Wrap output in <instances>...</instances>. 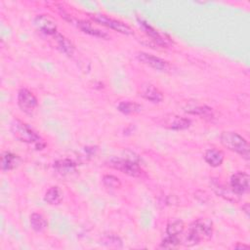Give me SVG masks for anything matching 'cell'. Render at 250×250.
<instances>
[{"label": "cell", "mask_w": 250, "mask_h": 250, "mask_svg": "<svg viewBox=\"0 0 250 250\" xmlns=\"http://www.w3.org/2000/svg\"><path fill=\"white\" fill-rule=\"evenodd\" d=\"M213 234V222L207 218H199L193 221L188 229L183 244L188 247L209 240Z\"/></svg>", "instance_id": "6da1fadb"}, {"label": "cell", "mask_w": 250, "mask_h": 250, "mask_svg": "<svg viewBox=\"0 0 250 250\" xmlns=\"http://www.w3.org/2000/svg\"><path fill=\"white\" fill-rule=\"evenodd\" d=\"M11 132L13 136L20 142L32 144L38 149L45 146V144L41 137L26 123L19 119H15L11 124Z\"/></svg>", "instance_id": "7a4b0ae2"}, {"label": "cell", "mask_w": 250, "mask_h": 250, "mask_svg": "<svg viewBox=\"0 0 250 250\" xmlns=\"http://www.w3.org/2000/svg\"><path fill=\"white\" fill-rule=\"evenodd\" d=\"M220 141H221V144L225 147H227L229 150H231L241 155L247 160L249 159V154H250L249 144L239 134L235 132H230V131H224L220 136Z\"/></svg>", "instance_id": "3957f363"}, {"label": "cell", "mask_w": 250, "mask_h": 250, "mask_svg": "<svg viewBox=\"0 0 250 250\" xmlns=\"http://www.w3.org/2000/svg\"><path fill=\"white\" fill-rule=\"evenodd\" d=\"M106 163L107 166L131 177H140L143 174V170L141 169L139 164L136 161L128 158L112 157Z\"/></svg>", "instance_id": "277c9868"}, {"label": "cell", "mask_w": 250, "mask_h": 250, "mask_svg": "<svg viewBox=\"0 0 250 250\" xmlns=\"http://www.w3.org/2000/svg\"><path fill=\"white\" fill-rule=\"evenodd\" d=\"M90 17L96 21L99 22L102 25H104L108 28H111L115 31H118L122 34H126V35H130L133 34V30L132 28L127 25L126 23H124L123 21H120L118 20H114L112 18L106 17L104 15H101V14H91Z\"/></svg>", "instance_id": "5b68a950"}, {"label": "cell", "mask_w": 250, "mask_h": 250, "mask_svg": "<svg viewBox=\"0 0 250 250\" xmlns=\"http://www.w3.org/2000/svg\"><path fill=\"white\" fill-rule=\"evenodd\" d=\"M18 104L23 112L31 114L36 109L38 101L32 92L26 88H21L18 92Z\"/></svg>", "instance_id": "8992f818"}, {"label": "cell", "mask_w": 250, "mask_h": 250, "mask_svg": "<svg viewBox=\"0 0 250 250\" xmlns=\"http://www.w3.org/2000/svg\"><path fill=\"white\" fill-rule=\"evenodd\" d=\"M250 177L245 172H236L230 177V189L236 195H243L249 189Z\"/></svg>", "instance_id": "52a82bcc"}, {"label": "cell", "mask_w": 250, "mask_h": 250, "mask_svg": "<svg viewBox=\"0 0 250 250\" xmlns=\"http://www.w3.org/2000/svg\"><path fill=\"white\" fill-rule=\"evenodd\" d=\"M136 56H137V59L141 62H143V63H145V64H146V65H148V66H150V67H152L156 70L167 71L170 68L169 62L164 61L163 59H161L159 57L147 54L146 52H139Z\"/></svg>", "instance_id": "ba28073f"}, {"label": "cell", "mask_w": 250, "mask_h": 250, "mask_svg": "<svg viewBox=\"0 0 250 250\" xmlns=\"http://www.w3.org/2000/svg\"><path fill=\"white\" fill-rule=\"evenodd\" d=\"M138 93L144 99H146L151 103H154V104H158L163 101L162 92L151 83L146 82V83L141 84L139 86Z\"/></svg>", "instance_id": "9c48e42d"}, {"label": "cell", "mask_w": 250, "mask_h": 250, "mask_svg": "<svg viewBox=\"0 0 250 250\" xmlns=\"http://www.w3.org/2000/svg\"><path fill=\"white\" fill-rule=\"evenodd\" d=\"M33 22H34L35 26L39 30H41V32H43L47 35L54 36L56 33H58L56 21L47 15L36 16Z\"/></svg>", "instance_id": "30bf717a"}, {"label": "cell", "mask_w": 250, "mask_h": 250, "mask_svg": "<svg viewBox=\"0 0 250 250\" xmlns=\"http://www.w3.org/2000/svg\"><path fill=\"white\" fill-rule=\"evenodd\" d=\"M162 124L164 127H166L168 129L185 130L190 126L191 121L188 118H185V117L175 115V114H169V115L163 116Z\"/></svg>", "instance_id": "8fae6325"}, {"label": "cell", "mask_w": 250, "mask_h": 250, "mask_svg": "<svg viewBox=\"0 0 250 250\" xmlns=\"http://www.w3.org/2000/svg\"><path fill=\"white\" fill-rule=\"evenodd\" d=\"M62 17H63V18H64L65 20H67L69 22L74 23V24H75L80 30H82L84 33H87V34H89V35H92V36H95V37H99V38H107V37H108V35H107L105 32H104V31H102V30H100V29L94 27V26H93L90 22H88V21H80V20L74 21V20L71 19L70 16H68V15H62Z\"/></svg>", "instance_id": "7c38bea8"}, {"label": "cell", "mask_w": 250, "mask_h": 250, "mask_svg": "<svg viewBox=\"0 0 250 250\" xmlns=\"http://www.w3.org/2000/svg\"><path fill=\"white\" fill-rule=\"evenodd\" d=\"M141 27L143 28V30L145 31V33L149 36L155 43H157L160 46H168L169 44V40L165 37V35L163 36L161 33H159L154 27H152L151 25H149L146 21L138 19Z\"/></svg>", "instance_id": "4fadbf2b"}, {"label": "cell", "mask_w": 250, "mask_h": 250, "mask_svg": "<svg viewBox=\"0 0 250 250\" xmlns=\"http://www.w3.org/2000/svg\"><path fill=\"white\" fill-rule=\"evenodd\" d=\"M21 159L18 154H15L11 151H4L1 154V169L2 171H11L16 169Z\"/></svg>", "instance_id": "5bb4252c"}, {"label": "cell", "mask_w": 250, "mask_h": 250, "mask_svg": "<svg viewBox=\"0 0 250 250\" xmlns=\"http://www.w3.org/2000/svg\"><path fill=\"white\" fill-rule=\"evenodd\" d=\"M185 111L189 113V114L200 116L202 118H208V119L214 118V110H213V108L210 107V106H207L205 104L188 105L185 108Z\"/></svg>", "instance_id": "9a60e30c"}, {"label": "cell", "mask_w": 250, "mask_h": 250, "mask_svg": "<svg viewBox=\"0 0 250 250\" xmlns=\"http://www.w3.org/2000/svg\"><path fill=\"white\" fill-rule=\"evenodd\" d=\"M54 168L62 176H66L76 171V163L68 158L60 159L54 163Z\"/></svg>", "instance_id": "2e32d148"}, {"label": "cell", "mask_w": 250, "mask_h": 250, "mask_svg": "<svg viewBox=\"0 0 250 250\" xmlns=\"http://www.w3.org/2000/svg\"><path fill=\"white\" fill-rule=\"evenodd\" d=\"M204 160L211 167H219L224 161V153L217 148H208L204 153Z\"/></svg>", "instance_id": "e0dca14e"}, {"label": "cell", "mask_w": 250, "mask_h": 250, "mask_svg": "<svg viewBox=\"0 0 250 250\" xmlns=\"http://www.w3.org/2000/svg\"><path fill=\"white\" fill-rule=\"evenodd\" d=\"M62 200V191L58 186H53L47 189L44 201L50 205H58Z\"/></svg>", "instance_id": "ac0fdd59"}, {"label": "cell", "mask_w": 250, "mask_h": 250, "mask_svg": "<svg viewBox=\"0 0 250 250\" xmlns=\"http://www.w3.org/2000/svg\"><path fill=\"white\" fill-rule=\"evenodd\" d=\"M29 223H30L31 229L36 232H42L48 227V222L46 218L41 213H37V212H34L30 215Z\"/></svg>", "instance_id": "d6986e66"}, {"label": "cell", "mask_w": 250, "mask_h": 250, "mask_svg": "<svg viewBox=\"0 0 250 250\" xmlns=\"http://www.w3.org/2000/svg\"><path fill=\"white\" fill-rule=\"evenodd\" d=\"M54 38H55V41L57 42V45H58L59 49L62 52H63L64 54H66L68 56L72 55V53L74 51V46L72 45V43L67 38H65L63 35H62L59 32L54 35Z\"/></svg>", "instance_id": "ffe728a7"}, {"label": "cell", "mask_w": 250, "mask_h": 250, "mask_svg": "<svg viewBox=\"0 0 250 250\" xmlns=\"http://www.w3.org/2000/svg\"><path fill=\"white\" fill-rule=\"evenodd\" d=\"M117 108L120 112L124 113V114H134V113H139L142 110V105L134 103V102H130V101H124L118 104Z\"/></svg>", "instance_id": "44dd1931"}, {"label": "cell", "mask_w": 250, "mask_h": 250, "mask_svg": "<svg viewBox=\"0 0 250 250\" xmlns=\"http://www.w3.org/2000/svg\"><path fill=\"white\" fill-rule=\"evenodd\" d=\"M185 229V224L182 220H174L167 225L166 234L172 236H179Z\"/></svg>", "instance_id": "7402d4cb"}, {"label": "cell", "mask_w": 250, "mask_h": 250, "mask_svg": "<svg viewBox=\"0 0 250 250\" xmlns=\"http://www.w3.org/2000/svg\"><path fill=\"white\" fill-rule=\"evenodd\" d=\"M101 241L104 245L107 247H115V248L122 247V240L116 234H113V233L104 234Z\"/></svg>", "instance_id": "603a6c76"}, {"label": "cell", "mask_w": 250, "mask_h": 250, "mask_svg": "<svg viewBox=\"0 0 250 250\" xmlns=\"http://www.w3.org/2000/svg\"><path fill=\"white\" fill-rule=\"evenodd\" d=\"M103 184L106 188H112V189H117L121 187L120 180L113 175H104L103 177Z\"/></svg>", "instance_id": "cb8c5ba5"}, {"label": "cell", "mask_w": 250, "mask_h": 250, "mask_svg": "<svg viewBox=\"0 0 250 250\" xmlns=\"http://www.w3.org/2000/svg\"><path fill=\"white\" fill-rule=\"evenodd\" d=\"M181 244V239L179 236H172V235H167L161 242L160 247L161 248H167V249H171V248H175L178 245Z\"/></svg>", "instance_id": "d4e9b609"}, {"label": "cell", "mask_w": 250, "mask_h": 250, "mask_svg": "<svg viewBox=\"0 0 250 250\" xmlns=\"http://www.w3.org/2000/svg\"><path fill=\"white\" fill-rule=\"evenodd\" d=\"M233 247H234V248H236V249H249V248H250V246H249V245H246V244H240V243L235 244Z\"/></svg>", "instance_id": "484cf974"}, {"label": "cell", "mask_w": 250, "mask_h": 250, "mask_svg": "<svg viewBox=\"0 0 250 250\" xmlns=\"http://www.w3.org/2000/svg\"><path fill=\"white\" fill-rule=\"evenodd\" d=\"M242 210L245 212V214L247 216H249V204L248 203H245L243 206H242Z\"/></svg>", "instance_id": "4316f807"}]
</instances>
